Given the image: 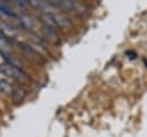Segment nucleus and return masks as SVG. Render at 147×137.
Here are the masks:
<instances>
[{
    "instance_id": "1",
    "label": "nucleus",
    "mask_w": 147,
    "mask_h": 137,
    "mask_svg": "<svg viewBox=\"0 0 147 137\" xmlns=\"http://www.w3.org/2000/svg\"><path fill=\"white\" fill-rule=\"evenodd\" d=\"M0 70L2 74H5L6 76L16 79L18 82H25L28 81V75L25 71H23L20 67L9 64V63H2L0 64Z\"/></svg>"
},
{
    "instance_id": "2",
    "label": "nucleus",
    "mask_w": 147,
    "mask_h": 137,
    "mask_svg": "<svg viewBox=\"0 0 147 137\" xmlns=\"http://www.w3.org/2000/svg\"><path fill=\"white\" fill-rule=\"evenodd\" d=\"M18 47L21 48V51L25 54V55H28V58H31V59H33V60H38L39 59V54L32 48V47H30L26 43H18Z\"/></svg>"
},
{
    "instance_id": "3",
    "label": "nucleus",
    "mask_w": 147,
    "mask_h": 137,
    "mask_svg": "<svg viewBox=\"0 0 147 137\" xmlns=\"http://www.w3.org/2000/svg\"><path fill=\"white\" fill-rule=\"evenodd\" d=\"M53 16H54V20H55L57 26L68 28V26L71 25V20L69 17H67L65 15L60 14V13H56V14H53Z\"/></svg>"
},
{
    "instance_id": "4",
    "label": "nucleus",
    "mask_w": 147,
    "mask_h": 137,
    "mask_svg": "<svg viewBox=\"0 0 147 137\" xmlns=\"http://www.w3.org/2000/svg\"><path fill=\"white\" fill-rule=\"evenodd\" d=\"M40 20H41V22H42L45 25H47V26H51V28H53V29L57 28V24H56V22H55L54 16H53L52 13H42V14L40 15Z\"/></svg>"
},
{
    "instance_id": "5",
    "label": "nucleus",
    "mask_w": 147,
    "mask_h": 137,
    "mask_svg": "<svg viewBox=\"0 0 147 137\" xmlns=\"http://www.w3.org/2000/svg\"><path fill=\"white\" fill-rule=\"evenodd\" d=\"M9 52H11V45L8 41V39L0 32V53L8 54Z\"/></svg>"
},
{
    "instance_id": "6",
    "label": "nucleus",
    "mask_w": 147,
    "mask_h": 137,
    "mask_svg": "<svg viewBox=\"0 0 147 137\" xmlns=\"http://www.w3.org/2000/svg\"><path fill=\"white\" fill-rule=\"evenodd\" d=\"M25 97V90L22 87H15L11 92V99L14 102H21Z\"/></svg>"
},
{
    "instance_id": "7",
    "label": "nucleus",
    "mask_w": 147,
    "mask_h": 137,
    "mask_svg": "<svg viewBox=\"0 0 147 137\" xmlns=\"http://www.w3.org/2000/svg\"><path fill=\"white\" fill-rule=\"evenodd\" d=\"M41 32L44 33V36H45L47 39H51V40H53V41H55V40L57 39V36H56V33H55V30H54L53 28H51V26H47V25L42 24V26H41Z\"/></svg>"
},
{
    "instance_id": "8",
    "label": "nucleus",
    "mask_w": 147,
    "mask_h": 137,
    "mask_svg": "<svg viewBox=\"0 0 147 137\" xmlns=\"http://www.w3.org/2000/svg\"><path fill=\"white\" fill-rule=\"evenodd\" d=\"M13 87H11V85H10V83L8 82V81H6V79H0V91L1 92H6V93H11L13 92Z\"/></svg>"
},
{
    "instance_id": "9",
    "label": "nucleus",
    "mask_w": 147,
    "mask_h": 137,
    "mask_svg": "<svg viewBox=\"0 0 147 137\" xmlns=\"http://www.w3.org/2000/svg\"><path fill=\"white\" fill-rule=\"evenodd\" d=\"M30 5L33 6V7H36V8H38V9H45V8H47V6H49L48 2H45V1H34V0L30 1Z\"/></svg>"
},
{
    "instance_id": "10",
    "label": "nucleus",
    "mask_w": 147,
    "mask_h": 137,
    "mask_svg": "<svg viewBox=\"0 0 147 137\" xmlns=\"http://www.w3.org/2000/svg\"><path fill=\"white\" fill-rule=\"evenodd\" d=\"M20 18H21V22H22L25 26H29V28L31 26V20H30V18H28L26 16H21Z\"/></svg>"
},
{
    "instance_id": "11",
    "label": "nucleus",
    "mask_w": 147,
    "mask_h": 137,
    "mask_svg": "<svg viewBox=\"0 0 147 137\" xmlns=\"http://www.w3.org/2000/svg\"><path fill=\"white\" fill-rule=\"evenodd\" d=\"M15 3H16L18 7H25V6H26V2H24V1H20V2H18V1H16Z\"/></svg>"
},
{
    "instance_id": "12",
    "label": "nucleus",
    "mask_w": 147,
    "mask_h": 137,
    "mask_svg": "<svg viewBox=\"0 0 147 137\" xmlns=\"http://www.w3.org/2000/svg\"><path fill=\"white\" fill-rule=\"evenodd\" d=\"M0 73H1V70H0Z\"/></svg>"
}]
</instances>
